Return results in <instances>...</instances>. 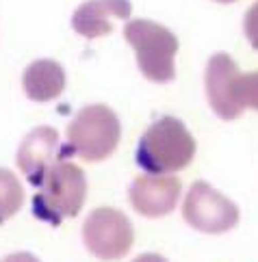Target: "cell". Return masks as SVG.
I'll list each match as a JSON object with an SVG mask.
<instances>
[{
	"mask_svg": "<svg viewBox=\"0 0 258 262\" xmlns=\"http://www.w3.org/2000/svg\"><path fill=\"white\" fill-rule=\"evenodd\" d=\"M196 139L184 126V121L165 115L147 126L137 143L135 161L145 173L174 176L187 169L196 158Z\"/></svg>",
	"mask_w": 258,
	"mask_h": 262,
	"instance_id": "6da1fadb",
	"label": "cell"
},
{
	"mask_svg": "<svg viewBox=\"0 0 258 262\" xmlns=\"http://www.w3.org/2000/svg\"><path fill=\"white\" fill-rule=\"evenodd\" d=\"M33 198V214L44 223L61 226L82 210L87 200V176L78 165L57 161L46 171Z\"/></svg>",
	"mask_w": 258,
	"mask_h": 262,
	"instance_id": "7a4b0ae2",
	"label": "cell"
},
{
	"mask_svg": "<svg viewBox=\"0 0 258 262\" xmlns=\"http://www.w3.org/2000/svg\"><path fill=\"white\" fill-rule=\"evenodd\" d=\"M124 37L135 52L137 68L147 80L159 85L174 80L178 37L167 26L152 20H131L124 29Z\"/></svg>",
	"mask_w": 258,
	"mask_h": 262,
	"instance_id": "3957f363",
	"label": "cell"
},
{
	"mask_svg": "<svg viewBox=\"0 0 258 262\" xmlns=\"http://www.w3.org/2000/svg\"><path fill=\"white\" fill-rule=\"evenodd\" d=\"M70 154L80 156L87 163L106 161L119 145L122 124L115 111L106 104L82 106L68 124Z\"/></svg>",
	"mask_w": 258,
	"mask_h": 262,
	"instance_id": "277c9868",
	"label": "cell"
},
{
	"mask_svg": "<svg viewBox=\"0 0 258 262\" xmlns=\"http://www.w3.org/2000/svg\"><path fill=\"white\" fill-rule=\"evenodd\" d=\"M80 234L89 254L104 262L122 260L135 243V228L131 219L111 206L91 210L82 221Z\"/></svg>",
	"mask_w": 258,
	"mask_h": 262,
	"instance_id": "5b68a950",
	"label": "cell"
},
{
	"mask_svg": "<svg viewBox=\"0 0 258 262\" xmlns=\"http://www.w3.org/2000/svg\"><path fill=\"white\" fill-rule=\"evenodd\" d=\"M182 219L187 221V226L202 234H224L236 228L241 210L213 184L206 180H196L182 202Z\"/></svg>",
	"mask_w": 258,
	"mask_h": 262,
	"instance_id": "8992f818",
	"label": "cell"
},
{
	"mask_svg": "<svg viewBox=\"0 0 258 262\" xmlns=\"http://www.w3.org/2000/svg\"><path fill=\"white\" fill-rule=\"evenodd\" d=\"M239 65L226 52H217L208 59L204 70V89L210 108L224 121H234L241 117L243 106L236 100V82H239Z\"/></svg>",
	"mask_w": 258,
	"mask_h": 262,
	"instance_id": "52a82bcc",
	"label": "cell"
},
{
	"mask_svg": "<svg viewBox=\"0 0 258 262\" xmlns=\"http://www.w3.org/2000/svg\"><path fill=\"white\" fill-rule=\"evenodd\" d=\"M70 154V147H61L59 133L52 126H37L22 139L15 154L20 171L33 186H39L46 171Z\"/></svg>",
	"mask_w": 258,
	"mask_h": 262,
	"instance_id": "ba28073f",
	"label": "cell"
},
{
	"mask_svg": "<svg viewBox=\"0 0 258 262\" xmlns=\"http://www.w3.org/2000/svg\"><path fill=\"white\" fill-rule=\"evenodd\" d=\"M182 193V182L176 176L143 173L128 186V200L137 214L145 219H161L174 212Z\"/></svg>",
	"mask_w": 258,
	"mask_h": 262,
	"instance_id": "9c48e42d",
	"label": "cell"
},
{
	"mask_svg": "<svg viewBox=\"0 0 258 262\" xmlns=\"http://www.w3.org/2000/svg\"><path fill=\"white\" fill-rule=\"evenodd\" d=\"M131 0H85L72 15V29L85 39H98L113 31L111 20H128Z\"/></svg>",
	"mask_w": 258,
	"mask_h": 262,
	"instance_id": "30bf717a",
	"label": "cell"
},
{
	"mask_svg": "<svg viewBox=\"0 0 258 262\" xmlns=\"http://www.w3.org/2000/svg\"><path fill=\"white\" fill-rule=\"evenodd\" d=\"M66 70L54 59H37L26 65L22 74V89L33 102H52L66 89Z\"/></svg>",
	"mask_w": 258,
	"mask_h": 262,
	"instance_id": "8fae6325",
	"label": "cell"
},
{
	"mask_svg": "<svg viewBox=\"0 0 258 262\" xmlns=\"http://www.w3.org/2000/svg\"><path fill=\"white\" fill-rule=\"evenodd\" d=\"M26 200L24 186L17 180V176L11 169L0 167V223H5L17 214Z\"/></svg>",
	"mask_w": 258,
	"mask_h": 262,
	"instance_id": "7c38bea8",
	"label": "cell"
},
{
	"mask_svg": "<svg viewBox=\"0 0 258 262\" xmlns=\"http://www.w3.org/2000/svg\"><path fill=\"white\" fill-rule=\"evenodd\" d=\"M236 100L243 108L258 111V72H247L239 76Z\"/></svg>",
	"mask_w": 258,
	"mask_h": 262,
	"instance_id": "4fadbf2b",
	"label": "cell"
},
{
	"mask_svg": "<svg viewBox=\"0 0 258 262\" xmlns=\"http://www.w3.org/2000/svg\"><path fill=\"white\" fill-rule=\"evenodd\" d=\"M243 33L247 37V41L254 50H258V0L247 9L245 20H243Z\"/></svg>",
	"mask_w": 258,
	"mask_h": 262,
	"instance_id": "5bb4252c",
	"label": "cell"
},
{
	"mask_svg": "<svg viewBox=\"0 0 258 262\" xmlns=\"http://www.w3.org/2000/svg\"><path fill=\"white\" fill-rule=\"evenodd\" d=\"M0 262H41V260L35 254H31V251H15V254L5 256Z\"/></svg>",
	"mask_w": 258,
	"mask_h": 262,
	"instance_id": "9a60e30c",
	"label": "cell"
},
{
	"mask_svg": "<svg viewBox=\"0 0 258 262\" xmlns=\"http://www.w3.org/2000/svg\"><path fill=\"white\" fill-rule=\"evenodd\" d=\"M131 262H169L165 256H161V254H154V251H147V254H141V256H137L135 260H131Z\"/></svg>",
	"mask_w": 258,
	"mask_h": 262,
	"instance_id": "2e32d148",
	"label": "cell"
},
{
	"mask_svg": "<svg viewBox=\"0 0 258 262\" xmlns=\"http://www.w3.org/2000/svg\"><path fill=\"white\" fill-rule=\"evenodd\" d=\"M215 3H221V5H232V3H236V0H215Z\"/></svg>",
	"mask_w": 258,
	"mask_h": 262,
	"instance_id": "e0dca14e",
	"label": "cell"
}]
</instances>
